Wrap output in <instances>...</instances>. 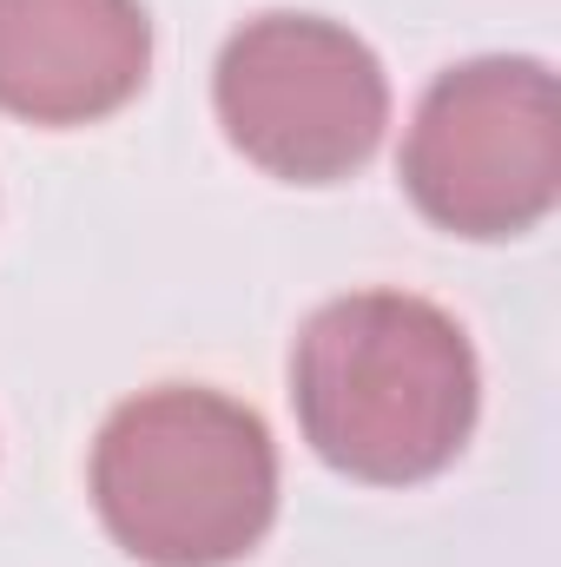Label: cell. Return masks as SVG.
<instances>
[{
    "label": "cell",
    "instance_id": "cell-5",
    "mask_svg": "<svg viewBox=\"0 0 561 567\" xmlns=\"http://www.w3.org/2000/svg\"><path fill=\"white\" fill-rule=\"evenodd\" d=\"M152 20L140 0H0V113L93 126L145 86Z\"/></svg>",
    "mask_w": 561,
    "mask_h": 567
},
{
    "label": "cell",
    "instance_id": "cell-3",
    "mask_svg": "<svg viewBox=\"0 0 561 567\" xmlns=\"http://www.w3.org/2000/svg\"><path fill=\"white\" fill-rule=\"evenodd\" d=\"M212 106L225 140L272 178L337 185L384 145L390 80L350 27L317 13H258L225 40Z\"/></svg>",
    "mask_w": 561,
    "mask_h": 567
},
{
    "label": "cell",
    "instance_id": "cell-4",
    "mask_svg": "<svg viewBox=\"0 0 561 567\" xmlns=\"http://www.w3.org/2000/svg\"><path fill=\"white\" fill-rule=\"evenodd\" d=\"M404 192L456 238L536 231L561 192L555 73L509 53L449 66L410 120Z\"/></svg>",
    "mask_w": 561,
    "mask_h": 567
},
{
    "label": "cell",
    "instance_id": "cell-1",
    "mask_svg": "<svg viewBox=\"0 0 561 567\" xmlns=\"http://www.w3.org/2000/svg\"><path fill=\"white\" fill-rule=\"evenodd\" d=\"M476 350L449 310L410 290L324 303L290 350L304 442L350 482L404 488L456 462L476 429Z\"/></svg>",
    "mask_w": 561,
    "mask_h": 567
},
{
    "label": "cell",
    "instance_id": "cell-2",
    "mask_svg": "<svg viewBox=\"0 0 561 567\" xmlns=\"http://www.w3.org/2000/svg\"><path fill=\"white\" fill-rule=\"evenodd\" d=\"M106 535L145 567H232L278 515V449L258 410L165 383L120 403L93 442Z\"/></svg>",
    "mask_w": 561,
    "mask_h": 567
}]
</instances>
